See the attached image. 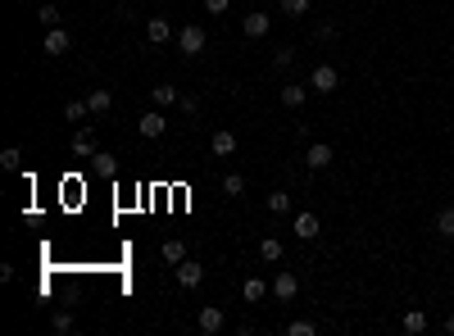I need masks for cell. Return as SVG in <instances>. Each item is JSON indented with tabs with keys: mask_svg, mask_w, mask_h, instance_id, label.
<instances>
[{
	"mask_svg": "<svg viewBox=\"0 0 454 336\" xmlns=\"http://www.w3.org/2000/svg\"><path fill=\"white\" fill-rule=\"evenodd\" d=\"M264 205H268V214H291V195L287 191H273Z\"/></svg>",
	"mask_w": 454,
	"mask_h": 336,
	"instance_id": "obj_24",
	"label": "cell"
},
{
	"mask_svg": "<svg viewBox=\"0 0 454 336\" xmlns=\"http://www.w3.org/2000/svg\"><path fill=\"white\" fill-rule=\"evenodd\" d=\"M0 168H5V173L23 168V151H19V146H5V151H0Z\"/></svg>",
	"mask_w": 454,
	"mask_h": 336,
	"instance_id": "obj_19",
	"label": "cell"
},
{
	"mask_svg": "<svg viewBox=\"0 0 454 336\" xmlns=\"http://www.w3.org/2000/svg\"><path fill=\"white\" fill-rule=\"evenodd\" d=\"M168 36H173V28H168V19H150V23H145V41H150V46H164Z\"/></svg>",
	"mask_w": 454,
	"mask_h": 336,
	"instance_id": "obj_14",
	"label": "cell"
},
{
	"mask_svg": "<svg viewBox=\"0 0 454 336\" xmlns=\"http://www.w3.org/2000/svg\"><path fill=\"white\" fill-rule=\"evenodd\" d=\"M177 51L187 55V59H195V55L205 51V28H200V23H187V28L177 32Z\"/></svg>",
	"mask_w": 454,
	"mask_h": 336,
	"instance_id": "obj_1",
	"label": "cell"
},
{
	"mask_svg": "<svg viewBox=\"0 0 454 336\" xmlns=\"http://www.w3.org/2000/svg\"><path fill=\"white\" fill-rule=\"evenodd\" d=\"M227 5H232V0H205V9H210V14H227Z\"/></svg>",
	"mask_w": 454,
	"mask_h": 336,
	"instance_id": "obj_33",
	"label": "cell"
},
{
	"mask_svg": "<svg viewBox=\"0 0 454 336\" xmlns=\"http://www.w3.org/2000/svg\"><path fill=\"white\" fill-rule=\"evenodd\" d=\"M164 128H168L164 109H145V114L137 118V132H141V136H150V141H155V136H164Z\"/></svg>",
	"mask_w": 454,
	"mask_h": 336,
	"instance_id": "obj_6",
	"label": "cell"
},
{
	"mask_svg": "<svg viewBox=\"0 0 454 336\" xmlns=\"http://www.w3.org/2000/svg\"><path fill=\"white\" fill-rule=\"evenodd\" d=\"M210 155H214V159H227V155H237V132H227V128L210 132Z\"/></svg>",
	"mask_w": 454,
	"mask_h": 336,
	"instance_id": "obj_7",
	"label": "cell"
},
{
	"mask_svg": "<svg viewBox=\"0 0 454 336\" xmlns=\"http://www.w3.org/2000/svg\"><path fill=\"white\" fill-rule=\"evenodd\" d=\"M259 259H264V264H277V259H282V241H277V236H264V241H259Z\"/></svg>",
	"mask_w": 454,
	"mask_h": 336,
	"instance_id": "obj_20",
	"label": "cell"
},
{
	"mask_svg": "<svg viewBox=\"0 0 454 336\" xmlns=\"http://www.w3.org/2000/svg\"><path fill=\"white\" fill-rule=\"evenodd\" d=\"M291 232H296L300 241H314V236H318V214H314V209H300L296 223H291Z\"/></svg>",
	"mask_w": 454,
	"mask_h": 336,
	"instance_id": "obj_10",
	"label": "cell"
},
{
	"mask_svg": "<svg viewBox=\"0 0 454 336\" xmlns=\"http://www.w3.org/2000/svg\"><path fill=\"white\" fill-rule=\"evenodd\" d=\"M195 327H200L205 336H214V332H223V327H227V318H223V309H218V305H205V309H200V314H195Z\"/></svg>",
	"mask_w": 454,
	"mask_h": 336,
	"instance_id": "obj_5",
	"label": "cell"
},
{
	"mask_svg": "<svg viewBox=\"0 0 454 336\" xmlns=\"http://www.w3.org/2000/svg\"><path fill=\"white\" fill-rule=\"evenodd\" d=\"M68 46H73V41H68V32H64V28H46V41H41V51L51 55V59L68 55Z\"/></svg>",
	"mask_w": 454,
	"mask_h": 336,
	"instance_id": "obj_8",
	"label": "cell"
},
{
	"mask_svg": "<svg viewBox=\"0 0 454 336\" xmlns=\"http://www.w3.org/2000/svg\"><path fill=\"white\" fill-rule=\"evenodd\" d=\"M318 332V322H309V318H296V322H287V336H314Z\"/></svg>",
	"mask_w": 454,
	"mask_h": 336,
	"instance_id": "obj_28",
	"label": "cell"
},
{
	"mask_svg": "<svg viewBox=\"0 0 454 336\" xmlns=\"http://www.w3.org/2000/svg\"><path fill=\"white\" fill-rule=\"evenodd\" d=\"M36 19H41V28H59V19H64V14H59V5H41V9H36Z\"/></svg>",
	"mask_w": 454,
	"mask_h": 336,
	"instance_id": "obj_27",
	"label": "cell"
},
{
	"mask_svg": "<svg viewBox=\"0 0 454 336\" xmlns=\"http://www.w3.org/2000/svg\"><path fill=\"white\" fill-rule=\"evenodd\" d=\"M87 105H91V114L100 118V114H109V109H114V91H105V86H96V91L87 96Z\"/></svg>",
	"mask_w": 454,
	"mask_h": 336,
	"instance_id": "obj_13",
	"label": "cell"
},
{
	"mask_svg": "<svg viewBox=\"0 0 454 336\" xmlns=\"http://www.w3.org/2000/svg\"><path fill=\"white\" fill-rule=\"evenodd\" d=\"M400 327L409 332V336H423L427 332V314H423V309H409V314L400 318Z\"/></svg>",
	"mask_w": 454,
	"mask_h": 336,
	"instance_id": "obj_18",
	"label": "cell"
},
{
	"mask_svg": "<svg viewBox=\"0 0 454 336\" xmlns=\"http://www.w3.org/2000/svg\"><path fill=\"white\" fill-rule=\"evenodd\" d=\"M309 86L318 96H332L336 86H341V73L332 68V64H314V73H309Z\"/></svg>",
	"mask_w": 454,
	"mask_h": 336,
	"instance_id": "obj_2",
	"label": "cell"
},
{
	"mask_svg": "<svg viewBox=\"0 0 454 336\" xmlns=\"http://www.w3.org/2000/svg\"><path fill=\"white\" fill-rule=\"evenodd\" d=\"M332 36H336V23H318L314 28V41H332Z\"/></svg>",
	"mask_w": 454,
	"mask_h": 336,
	"instance_id": "obj_31",
	"label": "cell"
},
{
	"mask_svg": "<svg viewBox=\"0 0 454 336\" xmlns=\"http://www.w3.org/2000/svg\"><path fill=\"white\" fill-rule=\"evenodd\" d=\"M273 295H277L282 305H291V300L300 295V278H296V273H287V268H282L277 278H273Z\"/></svg>",
	"mask_w": 454,
	"mask_h": 336,
	"instance_id": "obj_4",
	"label": "cell"
},
{
	"mask_svg": "<svg viewBox=\"0 0 454 336\" xmlns=\"http://www.w3.org/2000/svg\"><path fill=\"white\" fill-rule=\"evenodd\" d=\"M445 332H450V336H454V314H450V318H445Z\"/></svg>",
	"mask_w": 454,
	"mask_h": 336,
	"instance_id": "obj_34",
	"label": "cell"
},
{
	"mask_svg": "<svg viewBox=\"0 0 454 336\" xmlns=\"http://www.w3.org/2000/svg\"><path fill=\"white\" fill-rule=\"evenodd\" d=\"M173 278L182 291H195V286L205 282V264H195V259H182V264H173Z\"/></svg>",
	"mask_w": 454,
	"mask_h": 336,
	"instance_id": "obj_3",
	"label": "cell"
},
{
	"mask_svg": "<svg viewBox=\"0 0 454 336\" xmlns=\"http://www.w3.org/2000/svg\"><path fill=\"white\" fill-rule=\"evenodd\" d=\"M436 236L440 241H454V209H440L436 214Z\"/></svg>",
	"mask_w": 454,
	"mask_h": 336,
	"instance_id": "obj_21",
	"label": "cell"
},
{
	"mask_svg": "<svg viewBox=\"0 0 454 336\" xmlns=\"http://www.w3.org/2000/svg\"><path fill=\"white\" fill-rule=\"evenodd\" d=\"M291 64H296V51H291V46L273 51V68H291Z\"/></svg>",
	"mask_w": 454,
	"mask_h": 336,
	"instance_id": "obj_29",
	"label": "cell"
},
{
	"mask_svg": "<svg viewBox=\"0 0 454 336\" xmlns=\"http://www.w3.org/2000/svg\"><path fill=\"white\" fill-rule=\"evenodd\" d=\"M159 5H173V0H159Z\"/></svg>",
	"mask_w": 454,
	"mask_h": 336,
	"instance_id": "obj_35",
	"label": "cell"
},
{
	"mask_svg": "<svg viewBox=\"0 0 454 336\" xmlns=\"http://www.w3.org/2000/svg\"><path fill=\"white\" fill-rule=\"evenodd\" d=\"M150 105H155V109H173V105H182L177 86H155V91H150Z\"/></svg>",
	"mask_w": 454,
	"mask_h": 336,
	"instance_id": "obj_15",
	"label": "cell"
},
{
	"mask_svg": "<svg viewBox=\"0 0 454 336\" xmlns=\"http://www.w3.org/2000/svg\"><path fill=\"white\" fill-rule=\"evenodd\" d=\"M268 28H273V19H268V14H245V36H250V41L268 36Z\"/></svg>",
	"mask_w": 454,
	"mask_h": 336,
	"instance_id": "obj_16",
	"label": "cell"
},
{
	"mask_svg": "<svg viewBox=\"0 0 454 336\" xmlns=\"http://www.w3.org/2000/svg\"><path fill=\"white\" fill-rule=\"evenodd\" d=\"M309 5H314V0H282V14H287V19H304Z\"/></svg>",
	"mask_w": 454,
	"mask_h": 336,
	"instance_id": "obj_25",
	"label": "cell"
},
{
	"mask_svg": "<svg viewBox=\"0 0 454 336\" xmlns=\"http://www.w3.org/2000/svg\"><path fill=\"white\" fill-rule=\"evenodd\" d=\"M51 327H55V332H73V314H55Z\"/></svg>",
	"mask_w": 454,
	"mask_h": 336,
	"instance_id": "obj_32",
	"label": "cell"
},
{
	"mask_svg": "<svg viewBox=\"0 0 454 336\" xmlns=\"http://www.w3.org/2000/svg\"><path fill=\"white\" fill-rule=\"evenodd\" d=\"M159 255H164L168 264H182V259H187V241H177V236H173V241H164V250H159Z\"/></svg>",
	"mask_w": 454,
	"mask_h": 336,
	"instance_id": "obj_22",
	"label": "cell"
},
{
	"mask_svg": "<svg viewBox=\"0 0 454 336\" xmlns=\"http://www.w3.org/2000/svg\"><path fill=\"white\" fill-rule=\"evenodd\" d=\"M223 191H227V195H241V191H245V178H241V173H227V178H223Z\"/></svg>",
	"mask_w": 454,
	"mask_h": 336,
	"instance_id": "obj_30",
	"label": "cell"
},
{
	"mask_svg": "<svg viewBox=\"0 0 454 336\" xmlns=\"http://www.w3.org/2000/svg\"><path fill=\"white\" fill-rule=\"evenodd\" d=\"M241 291H245V305H259L264 295L273 291V282H264V278H245V286H241Z\"/></svg>",
	"mask_w": 454,
	"mask_h": 336,
	"instance_id": "obj_12",
	"label": "cell"
},
{
	"mask_svg": "<svg viewBox=\"0 0 454 336\" xmlns=\"http://www.w3.org/2000/svg\"><path fill=\"white\" fill-rule=\"evenodd\" d=\"M332 159H336V151H332V146H327V141H314L309 151H304V164H309L314 173H318V168H327V164H332Z\"/></svg>",
	"mask_w": 454,
	"mask_h": 336,
	"instance_id": "obj_9",
	"label": "cell"
},
{
	"mask_svg": "<svg viewBox=\"0 0 454 336\" xmlns=\"http://www.w3.org/2000/svg\"><path fill=\"white\" fill-rule=\"evenodd\" d=\"M96 151H100V146H96V132H91V128H78V136H73V155H78V159H91Z\"/></svg>",
	"mask_w": 454,
	"mask_h": 336,
	"instance_id": "obj_11",
	"label": "cell"
},
{
	"mask_svg": "<svg viewBox=\"0 0 454 336\" xmlns=\"http://www.w3.org/2000/svg\"><path fill=\"white\" fill-rule=\"evenodd\" d=\"M304 96H309V86H300V82H287V86H282V105H287V109H300Z\"/></svg>",
	"mask_w": 454,
	"mask_h": 336,
	"instance_id": "obj_17",
	"label": "cell"
},
{
	"mask_svg": "<svg viewBox=\"0 0 454 336\" xmlns=\"http://www.w3.org/2000/svg\"><path fill=\"white\" fill-rule=\"evenodd\" d=\"M91 164H96V173H100V178H114V173H118L114 155H105V151H96V155H91Z\"/></svg>",
	"mask_w": 454,
	"mask_h": 336,
	"instance_id": "obj_23",
	"label": "cell"
},
{
	"mask_svg": "<svg viewBox=\"0 0 454 336\" xmlns=\"http://www.w3.org/2000/svg\"><path fill=\"white\" fill-rule=\"evenodd\" d=\"M87 114H91V105H87V101H68V105H64V118H68V123H82Z\"/></svg>",
	"mask_w": 454,
	"mask_h": 336,
	"instance_id": "obj_26",
	"label": "cell"
}]
</instances>
